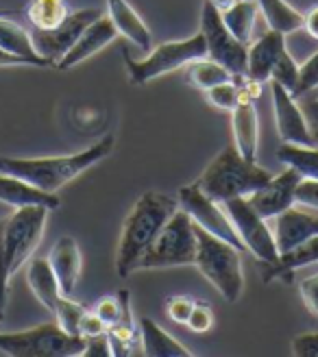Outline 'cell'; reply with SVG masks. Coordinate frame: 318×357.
I'll use <instances>...</instances> for the list:
<instances>
[{
	"mask_svg": "<svg viewBox=\"0 0 318 357\" xmlns=\"http://www.w3.org/2000/svg\"><path fill=\"white\" fill-rule=\"evenodd\" d=\"M114 135H105L96 144L75 155L61 157H7L0 155V172L20 176L44 192L57 194L66 183L75 181L114 151Z\"/></svg>",
	"mask_w": 318,
	"mask_h": 357,
	"instance_id": "obj_1",
	"label": "cell"
},
{
	"mask_svg": "<svg viewBox=\"0 0 318 357\" xmlns=\"http://www.w3.org/2000/svg\"><path fill=\"white\" fill-rule=\"evenodd\" d=\"M179 209V201L162 192H144L135 201L133 209L125 220L116 251V273L127 279L133 271H137L149 246L155 242L159 231L172 218V213Z\"/></svg>",
	"mask_w": 318,
	"mask_h": 357,
	"instance_id": "obj_2",
	"label": "cell"
},
{
	"mask_svg": "<svg viewBox=\"0 0 318 357\" xmlns=\"http://www.w3.org/2000/svg\"><path fill=\"white\" fill-rule=\"evenodd\" d=\"M271 178L273 172L257 166V162L242 157L236 146H227L220 155L211 159L209 166L199 176L197 185L209 199L222 205L229 199L253 194L262 185H266Z\"/></svg>",
	"mask_w": 318,
	"mask_h": 357,
	"instance_id": "obj_3",
	"label": "cell"
},
{
	"mask_svg": "<svg viewBox=\"0 0 318 357\" xmlns=\"http://www.w3.org/2000/svg\"><path fill=\"white\" fill-rule=\"evenodd\" d=\"M194 231H197V259H194V266L222 294L225 301L236 303L244 290L240 251L234 244L211 236L197 222H194Z\"/></svg>",
	"mask_w": 318,
	"mask_h": 357,
	"instance_id": "obj_4",
	"label": "cell"
},
{
	"mask_svg": "<svg viewBox=\"0 0 318 357\" xmlns=\"http://www.w3.org/2000/svg\"><path fill=\"white\" fill-rule=\"evenodd\" d=\"M203 57H207V46L203 33L199 31L186 40L159 44L144 59H131L129 55H125V66H127L129 81L133 85H146Z\"/></svg>",
	"mask_w": 318,
	"mask_h": 357,
	"instance_id": "obj_5",
	"label": "cell"
},
{
	"mask_svg": "<svg viewBox=\"0 0 318 357\" xmlns=\"http://www.w3.org/2000/svg\"><path fill=\"white\" fill-rule=\"evenodd\" d=\"M83 335H70L57 323H44L22 331H0V351L15 357H55L81 355Z\"/></svg>",
	"mask_w": 318,
	"mask_h": 357,
	"instance_id": "obj_6",
	"label": "cell"
},
{
	"mask_svg": "<svg viewBox=\"0 0 318 357\" xmlns=\"http://www.w3.org/2000/svg\"><path fill=\"white\" fill-rule=\"evenodd\" d=\"M197 259V231L190 213L181 207L159 231L137 268H176L194 266Z\"/></svg>",
	"mask_w": 318,
	"mask_h": 357,
	"instance_id": "obj_7",
	"label": "cell"
},
{
	"mask_svg": "<svg viewBox=\"0 0 318 357\" xmlns=\"http://www.w3.org/2000/svg\"><path fill=\"white\" fill-rule=\"evenodd\" d=\"M48 213L50 209L33 205L15 209L9 218H5V255L11 277L33 257L35 248L40 246Z\"/></svg>",
	"mask_w": 318,
	"mask_h": 357,
	"instance_id": "obj_8",
	"label": "cell"
},
{
	"mask_svg": "<svg viewBox=\"0 0 318 357\" xmlns=\"http://www.w3.org/2000/svg\"><path fill=\"white\" fill-rule=\"evenodd\" d=\"M201 33L205 38L207 57L222 63L236 79L246 77V52L249 46L240 42L222 22L220 11L205 0L201 13Z\"/></svg>",
	"mask_w": 318,
	"mask_h": 357,
	"instance_id": "obj_9",
	"label": "cell"
},
{
	"mask_svg": "<svg viewBox=\"0 0 318 357\" xmlns=\"http://www.w3.org/2000/svg\"><path fill=\"white\" fill-rule=\"evenodd\" d=\"M225 211L232 225L236 227L238 236L249 251L264 264H273L279 257L277 244L273 229L268 227V220L262 218L259 213L246 201V196H238V199H229L222 203Z\"/></svg>",
	"mask_w": 318,
	"mask_h": 357,
	"instance_id": "obj_10",
	"label": "cell"
},
{
	"mask_svg": "<svg viewBox=\"0 0 318 357\" xmlns=\"http://www.w3.org/2000/svg\"><path fill=\"white\" fill-rule=\"evenodd\" d=\"M176 201H179V207L188 211L190 218L201 229L209 231L211 236H216L229 244H234L238 251H244V244L238 236L236 227L229 220L225 207H220V203H216L214 199H209L197 183L183 185L179 194H176Z\"/></svg>",
	"mask_w": 318,
	"mask_h": 357,
	"instance_id": "obj_11",
	"label": "cell"
},
{
	"mask_svg": "<svg viewBox=\"0 0 318 357\" xmlns=\"http://www.w3.org/2000/svg\"><path fill=\"white\" fill-rule=\"evenodd\" d=\"M100 15L103 13L98 9H79L75 13H68L66 20L50 31L31 29V40L35 50H38V55L46 59L50 66H57V61L75 46L79 35L94 20H98Z\"/></svg>",
	"mask_w": 318,
	"mask_h": 357,
	"instance_id": "obj_12",
	"label": "cell"
},
{
	"mask_svg": "<svg viewBox=\"0 0 318 357\" xmlns=\"http://www.w3.org/2000/svg\"><path fill=\"white\" fill-rule=\"evenodd\" d=\"M271 96H273V112L277 133L284 144H301V146H316L308 120L301 112V105L296 102L292 92L284 85L271 81Z\"/></svg>",
	"mask_w": 318,
	"mask_h": 357,
	"instance_id": "obj_13",
	"label": "cell"
},
{
	"mask_svg": "<svg viewBox=\"0 0 318 357\" xmlns=\"http://www.w3.org/2000/svg\"><path fill=\"white\" fill-rule=\"evenodd\" d=\"M298 183H301V174H298L294 168L286 166L284 172L273 174V178L266 185H262L259 190L246 196V201L251 203V207L262 218L273 220L281 211H286L288 207H292L296 203Z\"/></svg>",
	"mask_w": 318,
	"mask_h": 357,
	"instance_id": "obj_14",
	"label": "cell"
},
{
	"mask_svg": "<svg viewBox=\"0 0 318 357\" xmlns=\"http://www.w3.org/2000/svg\"><path fill=\"white\" fill-rule=\"evenodd\" d=\"M273 236L279 255L290 251L296 244H301L314 236H318V213H312L310 207H298L296 203L281 211L279 216L273 218Z\"/></svg>",
	"mask_w": 318,
	"mask_h": 357,
	"instance_id": "obj_15",
	"label": "cell"
},
{
	"mask_svg": "<svg viewBox=\"0 0 318 357\" xmlns=\"http://www.w3.org/2000/svg\"><path fill=\"white\" fill-rule=\"evenodd\" d=\"M116 35H118V31H116L114 22L109 20V17L100 15L98 20H94L79 35V40L75 42V46L57 61V68L59 70H70V68L83 63L85 59L98 55L105 46H109L116 40Z\"/></svg>",
	"mask_w": 318,
	"mask_h": 357,
	"instance_id": "obj_16",
	"label": "cell"
},
{
	"mask_svg": "<svg viewBox=\"0 0 318 357\" xmlns=\"http://www.w3.org/2000/svg\"><path fill=\"white\" fill-rule=\"evenodd\" d=\"M284 50H286V35L268 29L259 40H255L249 46V52H246V77L259 83H268L271 70Z\"/></svg>",
	"mask_w": 318,
	"mask_h": 357,
	"instance_id": "obj_17",
	"label": "cell"
},
{
	"mask_svg": "<svg viewBox=\"0 0 318 357\" xmlns=\"http://www.w3.org/2000/svg\"><path fill=\"white\" fill-rule=\"evenodd\" d=\"M50 268L55 273L63 296H73L81 277V251L73 236H61L50 248Z\"/></svg>",
	"mask_w": 318,
	"mask_h": 357,
	"instance_id": "obj_18",
	"label": "cell"
},
{
	"mask_svg": "<svg viewBox=\"0 0 318 357\" xmlns=\"http://www.w3.org/2000/svg\"><path fill=\"white\" fill-rule=\"evenodd\" d=\"M0 203H5L13 209L40 205L50 211L59 209V205H61L57 194L44 192L40 188H35L33 183L24 181V178L7 174V172H0Z\"/></svg>",
	"mask_w": 318,
	"mask_h": 357,
	"instance_id": "obj_19",
	"label": "cell"
},
{
	"mask_svg": "<svg viewBox=\"0 0 318 357\" xmlns=\"http://www.w3.org/2000/svg\"><path fill=\"white\" fill-rule=\"evenodd\" d=\"M232 129L236 149L242 157L257 162V142H259V120L255 112V100L240 92V100L232 109Z\"/></svg>",
	"mask_w": 318,
	"mask_h": 357,
	"instance_id": "obj_20",
	"label": "cell"
},
{
	"mask_svg": "<svg viewBox=\"0 0 318 357\" xmlns=\"http://www.w3.org/2000/svg\"><path fill=\"white\" fill-rule=\"evenodd\" d=\"M107 17L114 22L116 31L120 35H125L139 50H146L151 46L153 38L149 26L127 0H107Z\"/></svg>",
	"mask_w": 318,
	"mask_h": 357,
	"instance_id": "obj_21",
	"label": "cell"
},
{
	"mask_svg": "<svg viewBox=\"0 0 318 357\" xmlns=\"http://www.w3.org/2000/svg\"><path fill=\"white\" fill-rule=\"evenodd\" d=\"M26 264H29L26 266V281H29L31 292L48 312H55L57 303L63 294L59 288V281L50 268L48 257H35V259H29Z\"/></svg>",
	"mask_w": 318,
	"mask_h": 357,
	"instance_id": "obj_22",
	"label": "cell"
},
{
	"mask_svg": "<svg viewBox=\"0 0 318 357\" xmlns=\"http://www.w3.org/2000/svg\"><path fill=\"white\" fill-rule=\"evenodd\" d=\"M0 48L9 52V55L22 57L29 66H38V68L50 66L46 59L38 55V50H35L31 31H26L22 24L9 20L3 13H0Z\"/></svg>",
	"mask_w": 318,
	"mask_h": 357,
	"instance_id": "obj_23",
	"label": "cell"
},
{
	"mask_svg": "<svg viewBox=\"0 0 318 357\" xmlns=\"http://www.w3.org/2000/svg\"><path fill=\"white\" fill-rule=\"evenodd\" d=\"M318 264V236L296 244L290 251L281 253L277 257V261L266 264V275H264V281H275V279H286L292 273H296L298 268H305Z\"/></svg>",
	"mask_w": 318,
	"mask_h": 357,
	"instance_id": "obj_24",
	"label": "cell"
},
{
	"mask_svg": "<svg viewBox=\"0 0 318 357\" xmlns=\"http://www.w3.org/2000/svg\"><path fill=\"white\" fill-rule=\"evenodd\" d=\"M139 342L146 355H192L188 347L176 342L174 337L159 327L153 318H139Z\"/></svg>",
	"mask_w": 318,
	"mask_h": 357,
	"instance_id": "obj_25",
	"label": "cell"
},
{
	"mask_svg": "<svg viewBox=\"0 0 318 357\" xmlns=\"http://www.w3.org/2000/svg\"><path fill=\"white\" fill-rule=\"evenodd\" d=\"M259 13L264 15L268 29L281 33V35H290L298 29H303L305 15L298 13L290 3L286 0H257Z\"/></svg>",
	"mask_w": 318,
	"mask_h": 357,
	"instance_id": "obj_26",
	"label": "cell"
},
{
	"mask_svg": "<svg viewBox=\"0 0 318 357\" xmlns=\"http://www.w3.org/2000/svg\"><path fill=\"white\" fill-rule=\"evenodd\" d=\"M257 13H259L257 0H236L229 9L220 11L222 22L227 24V29L246 46H249V42H251Z\"/></svg>",
	"mask_w": 318,
	"mask_h": 357,
	"instance_id": "obj_27",
	"label": "cell"
},
{
	"mask_svg": "<svg viewBox=\"0 0 318 357\" xmlns=\"http://www.w3.org/2000/svg\"><path fill=\"white\" fill-rule=\"evenodd\" d=\"M277 159L281 164L294 168L301 178L318 181V146H301V144H281L277 151Z\"/></svg>",
	"mask_w": 318,
	"mask_h": 357,
	"instance_id": "obj_28",
	"label": "cell"
},
{
	"mask_svg": "<svg viewBox=\"0 0 318 357\" xmlns=\"http://www.w3.org/2000/svg\"><path fill=\"white\" fill-rule=\"evenodd\" d=\"M68 3L66 0H31L26 7V17L33 29L50 31L59 26L68 17Z\"/></svg>",
	"mask_w": 318,
	"mask_h": 357,
	"instance_id": "obj_29",
	"label": "cell"
},
{
	"mask_svg": "<svg viewBox=\"0 0 318 357\" xmlns=\"http://www.w3.org/2000/svg\"><path fill=\"white\" fill-rule=\"evenodd\" d=\"M186 75H188V81L192 85H197L199 89H203V92H207L209 87H214L218 83L236 79L222 63L209 59V57H203V59L188 63L186 66Z\"/></svg>",
	"mask_w": 318,
	"mask_h": 357,
	"instance_id": "obj_30",
	"label": "cell"
},
{
	"mask_svg": "<svg viewBox=\"0 0 318 357\" xmlns=\"http://www.w3.org/2000/svg\"><path fill=\"white\" fill-rule=\"evenodd\" d=\"M85 307L81 305V303L73 301L70 296H61L59 303H57V307H55V314L57 316V325L70 333V335H81L79 333V325H81V318L85 316Z\"/></svg>",
	"mask_w": 318,
	"mask_h": 357,
	"instance_id": "obj_31",
	"label": "cell"
},
{
	"mask_svg": "<svg viewBox=\"0 0 318 357\" xmlns=\"http://www.w3.org/2000/svg\"><path fill=\"white\" fill-rule=\"evenodd\" d=\"M271 81L284 85L288 92H294L296 81H298V63L294 61V57L288 52V48L281 52V57L273 66V70H271Z\"/></svg>",
	"mask_w": 318,
	"mask_h": 357,
	"instance_id": "obj_32",
	"label": "cell"
},
{
	"mask_svg": "<svg viewBox=\"0 0 318 357\" xmlns=\"http://www.w3.org/2000/svg\"><path fill=\"white\" fill-rule=\"evenodd\" d=\"M207 100L218 107V109H225V112H232L234 107L238 105L240 100V85L234 81H225V83H218L214 87H209L205 92Z\"/></svg>",
	"mask_w": 318,
	"mask_h": 357,
	"instance_id": "obj_33",
	"label": "cell"
},
{
	"mask_svg": "<svg viewBox=\"0 0 318 357\" xmlns=\"http://www.w3.org/2000/svg\"><path fill=\"white\" fill-rule=\"evenodd\" d=\"M314 92H318V50L305 63L298 66V81H296L292 96L303 98V96L314 94Z\"/></svg>",
	"mask_w": 318,
	"mask_h": 357,
	"instance_id": "obj_34",
	"label": "cell"
},
{
	"mask_svg": "<svg viewBox=\"0 0 318 357\" xmlns=\"http://www.w3.org/2000/svg\"><path fill=\"white\" fill-rule=\"evenodd\" d=\"M9 268H7V255H5V220H0V318L5 316L7 307V294H9Z\"/></svg>",
	"mask_w": 318,
	"mask_h": 357,
	"instance_id": "obj_35",
	"label": "cell"
},
{
	"mask_svg": "<svg viewBox=\"0 0 318 357\" xmlns=\"http://www.w3.org/2000/svg\"><path fill=\"white\" fill-rule=\"evenodd\" d=\"M194 333H205L214 325V312H211L205 303H194V307L190 312V318L186 323Z\"/></svg>",
	"mask_w": 318,
	"mask_h": 357,
	"instance_id": "obj_36",
	"label": "cell"
},
{
	"mask_svg": "<svg viewBox=\"0 0 318 357\" xmlns=\"http://www.w3.org/2000/svg\"><path fill=\"white\" fill-rule=\"evenodd\" d=\"M194 298H190V296H181V294H176V296H170L168 298V303H166V312H168V316L174 320V323H181V325H186L188 323V318H190V312H192V307H194Z\"/></svg>",
	"mask_w": 318,
	"mask_h": 357,
	"instance_id": "obj_37",
	"label": "cell"
},
{
	"mask_svg": "<svg viewBox=\"0 0 318 357\" xmlns=\"http://www.w3.org/2000/svg\"><path fill=\"white\" fill-rule=\"evenodd\" d=\"M290 351H292V355L316 357L318 355V331L294 335L292 337V344H290Z\"/></svg>",
	"mask_w": 318,
	"mask_h": 357,
	"instance_id": "obj_38",
	"label": "cell"
},
{
	"mask_svg": "<svg viewBox=\"0 0 318 357\" xmlns=\"http://www.w3.org/2000/svg\"><path fill=\"white\" fill-rule=\"evenodd\" d=\"M298 290H301V298L305 303V307L314 316H318V273L305 277L301 281V285H298Z\"/></svg>",
	"mask_w": 318,
	"mask_h": 357,
	"instance_id": "obj_39",
	"label": "cell"
},
{
	"mask_svg": "<svg viewBox=\"0 0 318 357\" xmlns=\"http://www.w3.org/2000/svg\"><path fill=\"white\" fill-rule=\"evenodd\" d=\"M301 100V112L308 120V127L312 131V137H314V144L318 146V94L312 96H303V98H298Z\"/></svg>",
	"mask_w": 318,
	"mask_h": 357,
	"instance_id": "obj_40",
	"label": "cell"
},
{
	"mask_svg": "<svg viewBox=\"0 0 318 357\" xmlns=\"http://www.w3.org/2000/svg\"><path fill=\"white\" fill-rule=\"evenodd\" d=\"M296 205L318 209V181L301 178V183L296 188Z\"/></svg>",
	"mask_w": 318,
	"mask_h": 357,
	"instance_id": "obj_41",
	"label": "cell"
},
{
	"mask_svg": "<svg viewBox=\"0 0 318 357\" xmlns=\"http://www.w3.org/2000/svg\"><path fill=\"white\" fill-rule=\"evenodd\" d=\"M81 355H114L112 353V344H109V337H107V331L98 333V335L85 337V349H83Z\"/></svg>",
	"mask_w": 318,
	"mask_h": 357,
	"instance_id": "obj_42",
	"label": "cell"
},
{
	"mask_svg": "<svg viewBox=\"0 0 318 357\" xmlns=\"http://www.w3.org/2000/svg\"><path fill=\"white\" fill-rule=\"evenodd\" d=\"M105 331H107V325H105L94 312L87 310L85 316L81 318L79 333H81L83 337H90V335H98V333H105Z\"/></svg>",
	"mask_w": 318,
	"mask_h": 357,
	"instance_id": "obj_43",
	"label": "cell"
},
{
	"mask_svg": "<svg viewBox=\"0 0 318 357\" xmlns=\"http://www.w3.org/2000/svg\"><path fill=\"white\" fill-rule=\"evenodd\" d=\"M303 29H305V33L310 35L312 40H316V42H318V5H316V7H312V9L305 13Z\"/></svg>",
	"mask_w": 318,
	"mask_h": 357,
	"instance_id": "obj_44",
	"label": "cell"
},
{
	"mask_svg": "<svg viewBox=\"0 0 318 357\" xmlns=\"http://www.w3.org/2000/svg\"><path fill=\"white\" fill-rule=\"evenodd\" d=\"M9 66H29L22 57H15V55H9L3 48H0V68H9Z\"/></svg>",
	"mask_w": 318,
	"mask_h": 357,
	"instance_id": "obj_45",
	"label": "cell"
},
{
	"mask_svg": "<svg viewBox=\"0 0 318 357\" xmlns=\"http://www.w3.org/2000/svg\"><path fill=\"white\" fill-rule=\"evenodd\" d=\"M209 3L211 5H214L218 11H225V9H229V7H232L234 3H236V0H209Z\"/></svg>",
	"mask_w": 318,
	"mask_h": 357,
	"instance_id": "obj_46",
	"label": "cell"
}]
</instances>
